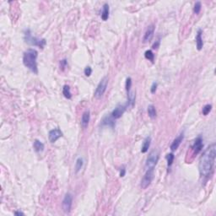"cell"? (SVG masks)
<instances>
[{
	"instance_id": "cell-1",
	"label": "cell",
	"mask_w": 216,
	"mask_h": 216,
	"mask_svg": "<svg viewBox=\"0 0 216 216\" xmlns=\"http://www.w3.org/2000/svg\"><path fill=\"white\" fill-rule=\"evenodd\" d=\"M216 157V144H212L206 149L199 160L198 170L202 177H208L212 174Z\"/></svg>"
},
{
	"instance_id": "cell-2",
	"label": "cell",
	"mask_w": 216,
	"mask_h": 216,
	"mask_svg": "<svg viewBox=\"0 0 216 216\" xmlns=\"http://www.w3.org/2000/svg\"><path fill=\"white\" fill-rule=\"evenodd\" d=\"M37 57L38 52L36 49L29 48L24 52L23 55V63L30 71L34 73L35 74H38V67H37Z\"/></svg>"
},
{
	"instance_id": "cell-3",
	"label": "cell",
	"mask_w": 216,
	"mask_h": 216,
	"mask_svg": "<svg viewBox=\"0 0 216 216\" xmlns=\"http://www.w3.org/2000/svg\"><path fill=\"white\" fill-rule=\"evenodd\" d=\"M24 41L27 44L35 47H38L41 49L45 47L47 41L44 38H38L36 36H33L30 29H26L24 32Z\"/></svg>"
},
{
	"instance_id": "cell-4",
	"label": "cell",
	"mask_w": 216,
	"mask_h": 216,
	"mask_svg": "<svg viewBox=\"0 0 216 216\" xmlns=\"http://www.w3.org/2000/svg\"><path fill=\"white\" fill-rule=\"evenodd\" d=\"M160 159V154L158 150H152L150 153L149 156L146 160L145 163V167L147 170L149 169H154L157 165V163L159 161Z\"/></svg>"
},
{
	"instance_id": "cell-5",
	"label": "cell",
	"mask_w": 216,
	"mask_h": 216,
	"mask_svg": "<svg viewBox=\"0 0 216 216\" xmlns=\"http://www.w3.org/2000/svg\"><path fill=\"white\" fill-rule=\"evenodd\" d=\"M108 84V79L107 77H104L100 81V83L97 85L96 90H95V94L94 96L96 98H101L103 96V95L105 94L106 88H107Z\"/></svg>"
},
{
	"instance_id": "cell-6",
	"label": "cell",
	"mask_w": 216,
	"mask_h": 216,
	"mask_svg": "<svg viewBox=\"0 0 216 216\" xmlns=\"http://www.w3.org/2000/svg\"><path fill=\"white\" fill-rule=\"evenodd\" d=\"M154 175H155L154 174V169L147 170L144 177L142 178L141 183H140V187H142V189H146L150 186V184L154 179Z\"/></svg>"
},
{
	"instance_id": "cell-7",
	"label": "cell",
	"mask_w": 216,
	"mask_h": 216,
	"mask_svg": "<svg viewBox=\"0 0 216 216\" xmlns=\"http://www.w3.org/2000/svg\"><path fill=\"white\" fill-rule=\"evenodd\" d=\"M73 204V196L71 193H66L64 198L63 199V203H62V207L64 211V213L69 214L71 211V208H72Z\"/></svg>"
},
{
	"instance_id": "cell-8",
	"label": "cell",
	"mask_w": 216,
	"mask_h": 216,
	"mask_svg": "<svg viewBox=\"0 0 216 216\" xmlns=\"http://www.w3.org/2000/svg\"><path fill=\"white\" fill-rule=\"evenodd\" d=\"M128 107V103H126L125 105H118L116 108H114V110L111 111V116L113 119H119L123 115V113L126 111L127 108Z\"/></svg>"
},
{
	"instance_id": "cell-9",
	"label": "cell",
	"mask_w": 216,
	"mask_h": 216,
	"mask_svg": "<svg viewBox=\"0 0 216 216\" xmlns=\"http://www.w3.org/2000/svg\"><path fill=\"white\" fill-rule=\"evenodd\" d=\"M62 137H63V132L59 128L52 129L51 131H49V133H48V139L52 144L57 142Z\"/></svg>"
},
{
	"instance_id": "cell-10",
	"label": "cell",
	"mask_w": 216,
	"mask_h": 216,
	"mask_svg": "<svg viewBox=\"0 0 216 216\" xmlns=\"http://www.w3.org/2000/svg\"><path fill=\"white\" fill-rule=\"evenodd\" d=\"M203 147H204V144H203V138H202L201 136H198V138H196L195 141L193 143V144L192 145V151L194 155H198L201 152V150H203Z\"/></svg>"
},
{
	"instance_id": "cell-11",
	"label": "cell",
	"mask_w": 216,
	"mask_h": 216,
	"mask_svg": "<svg viewBox=\"0 0 216 216\" xmlns=\"http://www.w3.org/2000/svg\"><path fill=\"white\" fill-rule=\"evenodd\" d=\"M154 34H155V25H151L150 26L148 27L147 30L145 31L144 33V38H143V42L144 43H146V42H150L152 38H153Z\"/></svg>"
},
{
	"instance_id": "cell-12",
	"label": "cell",
	"mask_w": 216,
	"mask_h": 216,
	"mask_svg": "<svg viewBox=\"0 0 216 216\" xmlns=\"http://www.w3.org/2000/svg\"><path fill=\"white\" fill-rule=\"evenodd\" d=\"M183 138H184V133H182L178 137H177V138H175L174 140H173V142H172V144H171V147H170L171 151H175V150H177V149L179 148L180 144H182V142Z\"/></svg>"
},
{
	"instance_id": "cell-13",
	"label": "cell",
	"mask_w": 216,
	"mask_h": 216,
	"mask_svg": "<svg viewBox=\"0 0 216 216\" xmlns=\"http://www.w3.org/2000/svg\"><path fill=\"white\" fill-rule=\"evenodd\" d=\"M203 30L201 29H198V32H197V36H196V44H197V49L198 51L202 50V48L204 47V41H203Z\"/></svg>"
},
{
	"instance_id": "cell-14",
	"label": "cell",
	"mask_w": 216,
	"mask_h": 216,
	"mask_svg": "<svg viewBox=\"0 0 216 216\" xmlns=\"http://www.w3.org/2000/svg\"><path fill=\"white\" fill-rule=\"evenodd\" d=\"M115 119H113L111 116H106L101 121V125L104 127H110L111 128H113L115 127Z\"/></svg>"
},
{
	"instance_id": "cell-15",
	"label": "cell",
	"mask_w": 216,
	"mask_h": 216,
	"mask_svg": "<svg viewBox=\"0 0 216 216\" xmlns=\"http://www.w3.org/2000/svg\"><path fill=\"white\" fill-rule=\"evenodd\" d=\"M90 111H84L83 115H82V117H81V125L84 128H86L89 125V123H90Z\"/></svg>"
},
{
	"instance_id": "cell-16",
	"label": "cell",
	"mask_w": 216,
	"mask_h": 216,
	"mask_svg": "<svg viewBox=\"0 0 216 216\" xmlns=\"http://www.w3.org/2000/svg\"><path fill=\"white\" fill-rule=\"evenodd\" d=\"M150 144H151V137L150 136H147L146 138H144L143 144H142L141 153H146L148 150H149V149H150Z\"/></svg>"
},
{
	"instance_id": "cell-17",
	"label": "cell",
	"mask_w": 216,
	"mask_h": 216,
	"mask_svg": "<svg viewBox=\"0 0 216 216\" xmlns=\"http://www.w3.org/2000/svg\"><path fill=\"white\" fill-rule=\"evenodd\" d=\"M109 14H110V8L108 3H105L103 7H102V11L101 14V17L102 20L106 21L109 18Z\"/></svg>"
},
{
	"instance_id": "cell-18",
	"label": "cell",
	"mask_w": 216,
	"mask_h": 216,
	"mask_svg": "<svg viewBox=\"0 0 216 216\" xmlns=\"http://www.w3.org/2000/svg\"><path fill=\"white\" fill-rule=\"evenodd\" d=\"M33 148L36 153H41L45 149V145L42 141H40L38 139H36L33 143Z\"/></svg>"
},
{
	"instance_id": "cell-19",
	"label": "cell",
	"mask_w": 216,
	"mask_h": 216,
	"mask_svg": "<svg viewBox=\"0 0 216 216\" xmlns=\"http://www.w3.org/2000/svg\"><path fill=\"white\" fill-rule=\"evenodd\" d=\"M135 101H136V95H135L134 91H130L128 93V106L133 107L135 104Z\"/></svg>"
},
{
	"instance_id": "cell-20",
	"label": "cell",
	"mask_w": 216,
	"mask_h": 216,
	"mask_svg": "<svg viewBox=\"0 0 216 216\" xmlns=\"http://www.w3.org/2000/svg\"><path fill=\"white\" fill-rule=\"evenodd\" d=\"M147 112L149 117L151 118V119H154L155 118L156 116H157V111H156L155 106L154 105H149L147 108Z\"/></svg>"
},
{
	"instance_id": "cell-21",
	"label": "cell",
	"mask_w": 216,
	"mask_h": 216,
	"mask_svg": "<svg viewBox=\"0 0 216 216\" xmlns=\"http://www.w3.org/2000/svg\"><path fill=\"white\" fill-rule=\"evenodd\" d=\"M63 96L68 100H70L72 98V93H71V90H70V87L68 84H65L63 85Z\"/></svg>"
},
{
	"instance_id": "cell-22",
	"label": "cell",
	"mask_w": 216,
	"mask_h": 216,
	"mask_svg": "<svg viewBox=\"0 0 216 216\" xmlns=\"http://www.w3.org/2000/svg\"><path fill=\"white\" fill-rule=\"evenodd\" d=\"M83 165H84V160H83L82 158L79 157V158L76 160V162H75V172L78 173L79 171L82 169Z\"/></svg>"
},
{
	"instance_id": "cell-23",
	"label": "cell",
	"mask_w": 216,
	"mask_h": 216,
	"mask_svg": "<svg viewBox=\"0 0 216 216\" xmlns=\"http://www.w3.org/2000/svg\"><path fill=\"white\" fill-rule=\"evenodd\" d=\"M144 57H145V58L147 60L154 63V61H155V54H154V52L151 50H147V51L145 52H144Z\"/></svg>"
},
{
	"instance_id": "cell-24",
	"label": "cell",
	"mask_w": 216,
	"mask_h": 216,
	"mask_svg": "<svg viewBox=\"0 0 216 216\" xmlns=\"http://www.w3.org/2000/svg\"><path fill=\"white\" fill-rule=\"evenodd\" d=\"M165 158H166V160H167V166L169 167H171V165H172V164H173V162H174V160H175V155L173 153H169L166 155V156H165Z\"/></svg>"
},
{
	"instance_id": "cell-25",
	"label": "cell",
	"mask_w": 216,
	"mask_h": 216,
	"mask_svg": "<svg viewBox=\"0 0 216 216\" xmlns=\"http://www.w3.org/2000/svg\"><path fill=\"white\" fill-rule=\"evenodd\" d=\"M131 88H132V79L128 77V78H127L126 83H125V89H126L127 93L131 91Z\"/></svg>"
},
{
	"instance_id": "cell-26",
	"label": "cell",
	"mask_w": 216,
	"mask_h": 216,
	"mask_svg": "<svg viewBox=\"0 0 216 216\" xmlns=\"http://www.w3.org/2000/svg\"><path fill=\"white\" fill-rule=\"evenodd\" d=\"M211 110H212V105H210V104L205 105L204 107H203V110H202L203 115H204V116H207L210 111H211Z\"/></svg>"
},
{
	"instance_id": "cell-27",
	"label": "cell",
	"mask_w": 216,
	"mask_h": 216,
	"mask_svg": "<svg viewBox=\"0 0 216 216\" xmlns=\"http://www.w3.org/2000/svg\"><path fill=\"white\" fill-rule=\"evenodd\" d=\"M201 9H202V4H201V2H196L195 4H194V7H193V12H194V14H196V15H198L199 13H200V11H201Z\"/></svg>"
},
{
	"instance_id": "cell-28",
	"label": "cell",
	"mask_w": 216,
	"mask_h": 216,
	"mask_svg": "<svg viewBox=\"0 0 216 216\" xmlns=\"http://www.w3.org/2000/svg\"><path fill=\"white\" fill-rule=\"evenodd\" d=\"M59 65H60V69H62V70H64L65 69V68L67 67V65H68V61H67V59H62V60L60 61V63H59Z\"/></svg>"
},
{
	"instance_id": "cell-29",
	"label": "cell",
	"mask_w": 216,
	"mask_h": 216,
	"mask_svg": "<svg viewBox=\"0 0 216 216\" xmlns=\"http://www.w3.org/2000/svg\"><path fill=\"white\" fill-rule=\"evenodd\" d=\"M84 74H85V76L90 77V75H91V74H92V69H91L90 66L85 67V69H84Z\"/></svg>"
},
{
	"instance_id": "cell-30",
	"label": "cell",
	"mask_w": 216,
	"mask_h": 216,
	"mask_svg": "<svg viewBox=\"0 0 216 216\" xmlns=\"http://www.w3.org/2000/svg\"><path fill=\"white\" fill-rule=\"evenodd\" d=\"M157 87H158V84L157 82H153V84L151 85V88H150V92L152 94H155L157 90Z\"/></svg>"
},
{
	"instance_id": "cell-31",
	"label": "cell",
	"mask_w": 216,
	"mask_h": 216,
	"mask_svg": "<svg viewBox=\"0 0 216 216\" xmlns=\"http://www.w3.org/2000/svg\"><path fill=\"white\" fill-rule=\"evenodd\" d=\"M125 175H126V168H125V166H123V167L120 169V177H125Z\"/></svg>"
},
{
	"instance_id": "cell-32",
	"label": "cell",
	"mask_w": 216,
	"mask_h": 216,
	"mask_svg": "<svg viewBox=\"0 0 216 216\" xmlns=\"http://www.w3.org/2000/svg\"><path fill=\"white\" fill-rule=\"evenodd\" d=\"M160 41L159 40H157L155 43L153 44V46H152V48L153 49H158V47H160Z\"/></svg>"
},
{
	"instance_id": "cell-33",
	"label": "cell",
	"mask_w": 216,
	"mask_h": 216,
	"mask_svg": "<svg viewBox=\"0 0 216 216\" xmlns=\"http://www.w3.org/2000/svg\"><path fill=\"white\" fill-rule=\"evenodd\" d=\"M15 215H25V214L21 211H15Z\"/></svg>"
}]
</instances>
